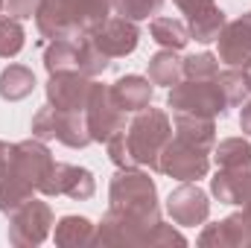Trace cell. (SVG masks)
I'll return each instance as SVG.
<instances>
[{
    "instance_id": "obj_25",
    "label": "cell",
    "mask_w": 251,
    "mask_h": 248,
    "mask_svg": "<svg viewBox=\"0 0 251 248\" xmlns=\"http://www.w3.org/2000/svg\"><path fill=\"white\" fill-rule=\"evenodd\" d=\"M149 32H152V41H158L167 50H184L190 41L187 24L178 18H152Z\"/></svg>"
},
{
    "instance_id": "obj_8",
    "label": "cell",
    "mask_w": 251,
    "mask_h": 248,
    "mask_svg": "<svg viewBox=\"0 0 251 248\" xmlns=\"http://www.w3.org/2000/svg\"><path fill=\"white\" fill-rule=\"evenodd\" d=\"M53 164H56V158L50 155L47 143L38 140V137H29V140L12 143V152H9V161L3 164V170H9L15 178H21L26 187L41 193V187L47 181Z\"/></svg>"
},
{
    "instance_id": "obj_24",
    "label": "cell",
    "mask_w": 251,
    "mask_h": 248,
    "mask_svg": "<svg viewBox=\"0 0 251 248\" xmlns=\"http://www.w3.org/2000/svg\"><path fill=\"white\" fill-rule=\"evenodd\" d=\"M44 67H47V73L79 70V44H76V38H53V41H47Z\"/></svg>"
},
{
    "instance_id": "obj_30",
    "label": "cell",
    "mask_w": 251,
    "mask_h": 248,
    "mask_svg": "<svg viewBox=\"0 0 251 248\" xmlns=\"http://www.w3.org/2000/svg\"><path fill=\"white\" fill-rule=\"evenodd\" d=\"M219 76V56L216 53H193L184 56V79H216Z\"/></svg>"
},
{
    "instance_id": "obj_37",
    "label": "cell",
    "mask_w": 251,
    "mask_h": 248,
    "mask_svg": "<svg viewBox=\"0 0 251 248\" xmlns=\"http://www.w3.org/2000/svg\"><path fill=\"white\" fill-rule=\"evenodd\" d=\"M0 9H3V0H0Z\"/></svg>"
},
{
    "instance_id": "obj_14",
    "label": "cell",
    "mask_w": 251,
    "mask_h": 248,
    "mask_svg": "<svg viewBox=\"0 0 251 248\" xmlns=\"http://www.w3.org/2000/svg\"><path fill=\"white\" fill-rule=\"evenodd\" d=\"M219 62L225 67H249L251 64V12L225 21L222 32L216 35Z\"/></svg>"
},
{
    "instance_id": "obj_3",
    "label": "cell",
    "mask_w": 251,
    "mask_h": 248,
    "mask_svg": "<svg viewBox=\"0 0 251 248\" xmlns=\"http://www.w3.org/2000/svg\"><path fill=\"white\" fill-rule=\"evenodd\" d=\"M108 207L149 225L161 222L158 187L149 178V173H143V167H126L114 173L108 184Z\"/></svg>"
},
{
    "instance_id": "obj_34",
    "label": "cell",
    "mask_w": 251,
    "mask_h": 248,
    "mask_svg": "<svg viewBox=\"0 0 251 248\" xmlns=\"http://www.w3.org/2000/svg\"><path fill=\"white\" fill-rule=\"evenodd\" d=\"M240 207H243V210L251 216V181H249V187H246V193H243V201H240Z\"/></svg>"
},
{
    "instance_id": "obj_15",
    "label": "cell",
    "mask_w": 251,
    "mask_h": 248,
    "mask_svg": "<svg viewBox=\"0 0 251 248\" xmlns=\"http://www.w3.org/2000/svg\"><path fill=\"white\" fill-rule=\"evenodd\" d=\"M184 15H187V29L190 38H196L199 44H210L216 41V35L225 26V12L216 6V0H173Z\"/></svg>"
},
{
    "instance_id": "obj_12",
    "label": "cell",
    "mask_w": 251,
    "mask_h": 248,
    "mask_svg": "<svg viewBox=\"0 0 251 248\" xmlns=\"http://www.w3.org/2000/svg\"><path fill=\"white\" fill-rule=\"evenodd\" d=\"M94 79L79 70H59L47 79V102L59 111H85Z\"/></svg>"
},
{
    "instance_id": "obj_33",
    "label": "cell",
    "mask_w": 251,
    "mask_h": 248,
    "mask_svg": "<svg viewBox=\"0 0 251 248\" xmlns=\"http://www.w3.org/2000/svg\"><path fill=\"white\" fill-rule=\"evenodd\" d=\"M240 128H243V131L251 137V97L243 102V105H240Z\"/></svg>"
},
{
    "instance_id": "obj_27",
    "label": "cell",
    "mask_w": 251,
    "mask_h": 248,
    "mask_svg": "<svg viewBox=\"0 0 251 248\" xmlns=\"http://www.w3.org/2000/svg\"><path fill=\"white\" fill-rule=\"evenodd\" d=\"M76 44H79V73H85V76H102L108 67H111V59L88 38V35H82V38H76Z\"/></svg>"
},
{
    "instance_id": "obj_1",
    "label": "cell",
    "mask_w": 251,
    "mask_h": 248,
    "mask_svg": "<svg viewBox=\"0 0 251 248\" xmlns=\"http://www.w3.org/2000/svg\"><path fill=\"white\" fill-rule=\"evenodd\" d=\"M114 9V0H41L35 24L41 38H82L102 24Z\"/></svg>"
},
{
    "instance_id": "obj_16",
    "label": "cell",
    "mask_w": 251,
    "mask_h": 248,
    "mask_svg": "<svg viewBox=\"0 0 251 248\" xmlns=\"http://www.w3.org/2000/svg\"><path fill=\"white\" fill-rule=\"evenodd\" d=\"M201 248H246L251 246V216L246 210H237L225 216L222 222L204 225V231L196 240Z\"/></svg>"
},
{
    "instance_id": "obj_28",
    "label": "cell",
    "mask_w": 251,
    "mask_h": 248,
    "mask_svg": "<svg viewBox=\"0 0 251 248\" xmlns=\"http://www.w3.org/2000/svg\"><path fill=\"white\" fill-rule=\"evenodd\" d=\"M26 44V32L18 18L0 15V59H15Z\"/></svg>"
},
{
    "instance_id": "obj_23",
    "label": "cell",
    "mask_w": 251,
    "mask_h": 248,
    "mask_svg": "<svg viewBox=\"0 0 251 248\" xmlns=\"http://www.w3.org/2000/svg\"><path fill=\"white\" fill-rule=\"evenodd\" d=\"M35 91V73L26 64H9L0 70V99L21 102Z\"/></svg>"
},
{
    "instance_id": "obj_11",
    "label": "cell",
    "mask_w": 251,
    "mask_h": 248,
    "mask_svg": "<svg viewBox=\"0 0 251 248\" xmlns=\"http://www.w3.org/2000/svg\"><path fill=\"white\" fill-rule=\"evenodd\" d=\"M167 213L178 228L204 225L210 216V198L196 181H181L167 196Z\"/></svg>"
},
{
    "instance_id": "obj_18",
    "label": "cell",
    "mask_w": 251,
    "mask_h": 248,
    "mask_svg": "<svg viewBox=\"0 0 251 248\" xmlns=\"http://www.w3.org/2000/svg\"><path fill=\"white\" fill-rule=\"evenodd\" d=\"M249 181H251V161L240 164V167H216V175L210 178V193L222 204H240Z\"/></svg>"
},
{
    "instance_id": "obj_20",
    "label": "cell",
    "mask_w": 251,
    "mask_h": 248,
    "mask_svg": "<svg viewBox=\"0 0 251 248\" xmlns=\"http://www.w3.org/2000/svg\"><path fill=\"white\" fill-rule=\"evenodd\" d=\"M94 234H97V225L88 216H76V213L62 216L53 225V240H56V246H62V248L94 246Z\"/></svg>"
},
{
    "instance_id": "obj_31",
    "label": "cell",
    "mask_w": 251,
    "mask_h": 248,
    "mask_svg": "<svg viewBox=\"0 0 251 248\" xmlns=\"http://www.w3.org/2000/svg\"><path fill=\"white\" fill-rule=\"evenodd\" d=\"M161 6H164V0H114V12L128 21H137V24L155 18L161 12Z\"/></svg>"
},
{
    "instance_id": "obj_5",
    "label": "cell",
    "mask_w": 251,
    "mask_h": 248,
    "mask_svg": "<svg viewBox=\"0 0 251 248\" xmlns=\"http://www.w3.org/2000/svg\"><path fill=\"white\" fill-rule=\"evenodd\" d=\"M167 108L173 114H196V117H222L231 105L216 79H181L167 94Z\"/></svg>"
},
{
    "instance_id": "obj_13",
    "label": "cell",
    "mask_w": 251,
    "mask_h": 248,
    "mask_svg": "<svg viewBox=\"0 0 251 248\" xmlns=\"http://www.w3.org/2000/svg\"><path fill=\"white\" fill-rule=\"evenodd\" d=\"M44 196H67L73 201H85V198H94L97 193V178L91 170L85 167H76V164H62L56 161L47 181L41 187Z\"/></svg>"
},
{
    "instance_id": "obj_26",
    "label": "cell",
    "mask_w": 251,
    "mask_h": 248,
    "mask_svg": "<svg viewBox=\"0 0 251 248\" xmlns=\"http://www.w3.org/2000/svg\"><path fill=\"white\" fill-rule=\"evenodd\" d=\"M210 161L216 167H240L251 161V140L249 137H225L219 143H213Z\"/></svg>"
},
{
    "instance_id": "obj_6",
    "label": "cell",
    "mask_w": 251,
    "mask_h": 248,
    "mask_svg": "<svg viewBox=\"0 0 251 248\" xmlns=\"http://www.w3.org/2000/svg\"><path fill=\"white\" fill-rule=\"evenodd\" d=\"M158 173H164V175H170L176 181L207 178V173H210V149L173 134L164 143L161 155H158Z\"/></svg>"
},
{
    "instance_id": "obj_7",
    "label": "cell",
    "mask_w": 251,
    "mask_h": 248,
    "mask_svg": "<svg viewBox=\"0 0 251 248\" xmlns=\"http://www.w3.org/2000/svg\"><path fill=\"white\" fill-rule=\"evenodd\" d=\"M56 225V216H53V207L41 198H26L21 207H15L9 213V231H6V240L9 246L15 248H32L41 246L50 231Z\"/></svg>"
},
{
    "instance_id": "obj_17",
    "label": "cell",
    "mask_w": 251,
    "mask_h": 248,
    "mask_svg": "<svg viewBox=\"0 0 251 248\" xmlns=\"http://www.w3.org/2000/svg\"><path fill=\"white\" fill-rule=\"evenodd\" d=\"M108 88H111V99L126 114H137V111L149 108L152 97H155V85L149 82V76H137V73H126Z\"/></svg>"
},
{
    "instance_id": "obj_4",
    "label": "cell",
    "mask_w": 251,
    "mask_h": 248,
    "mask_svg": "<svg viewBox=\"0 0 251 248\" xmlns=\"http://www.w3.org/2000/svg\"><path fill=\"white\" fill-rule=\"evenodd\" d=\"M123 134H126L131 167H149L152 173H158V155H161L164 143L173 137L170 114L149 105V108L134 114V120L123 128Z\"/></svg>"
},
{
    "instance_id": "obj_22",
    "label": "cell",
    "mask_w": 251,
    "mask_h": 248,
    "mask_svg": "<svg viewBox=\"0 0 251 248\" xmlns=\"http://www.w3.org/2000/svg\"><path fill=\"white\" fill-rule=\"evenodd\" d=\"M173 134L193 140L213 152L216 143V120L213 117H196V114H173Z\"/></svg>"
},
{
    "instance_id": "obj_36",
    "label": "cell",
    "mask_w": 251,
    "mask_h": 248,
    "mask_svg": "<svg viewBox=\"0 0 251 248\" xmlns=\"http://www.w3.org/2000/svg\"><path fill=\"white\" fill-rule=\"evenodd\" d=\"M243 70H246V82H249V97H251V64H249V67H243Z\"/></svg>"
},
{
    "instance_id": "obj_10",
    "label": "cell",
    "mask_w": 251,
    "mask_h": 248,
    "mask_svg": "<svg viewBox=\"0 0 251 248\" xmlns=\"http://www.w3.org/2000/svg\"><path fill=\"white\" fill-rule=\"evenodd\" d=\"M88 38L108 56V59H126L140 44V26L137 21H128L123 15H108L102 24H97Z\"/></svg>"
},
{
    "instance_id": "obj_29",
    "label": "cell",
    "mask_w": 251,
    "mask_h": 248,
    "mask_svg": "<svg viewBox=\"0 0 251 248\" xmlns=\"http://www.w3.org/2000/svg\"><path fill=\"white\" fill-rule=\"evenodd\" d=\"M219 85L228 97V105H243L249 99V82H246V70L243 67H225L219 70Z\"/></svg>"
},
{
    "instance_id": "obj_21",
    "label": "cell",
    "mask_w": 251,
    "mask_h": 248,
    "mask_svg": "<svg viewBox=\"0 0 251 248\" xmlns=\"http://www.w3.org/2000/svg\"><path fill=\"white\" fill-rule=\"evenodd\" d=\"M146 76L152 85H161V88H173L176 82L184 79V59L178 56V50H167L161 47L149 64H146Z\"/></svg>"
},
{
    "instance_id": "obj_19",
    "label": "cell",
    "mask_w": 251,
    "mask_h": 248,
    "mask_svg": "<svg viewBox=\"0 0 251 248\" xmlns=\"http://www.w3.org/2000/svg\"><path fill=\"white\" fill-rule=\"evenodd\" d=\"M56 111V125H53V140L64 143L67 149H85L91 146V131H88V120L85 111Z\"/></svg>"
},
{
    "instance_id": "obj_35",
    "label": "cell",
    "mask_w": 251,
    "mask_h": 248,
    "mask_svg": "<svg viewBox=\"0 0 251 248\" xmlns=\"http://www.w3.org/2000/svg\"><path fill=\"white\" fill-rule=\"evenodd\" d=\"M9 152H12V146H9L6 140H0V170H3V164L9 161Z\"/></svg>"
},
{
    "instance_id": "obj_9",
    "label": "cell",
    "mask_w": 251,
    "mask_h": 248,
    "mask_svg": "<svg viewBox=\"0 0 251 248\" xmlns=\"http://www.w3.org/2000/svg\"><path fill=\"white\" fill-rule=\"evenodd\" d=\"M85 120H88V131H91L94 143H105L111 134L126 128V111H120L117 102L111 99L108 85H102V82L91 85L88 105H85Z\"/></svg>"
},
{
    "instance_id": "obj_32",
    "label": "cell",
    "mask_w": 251,
    "mask_h": 248,
    "mask_svg": "<svg viewBox=\"0 0 251 248\" xmlns=\"http://www.w3.org/2000/svg\"><path fill=\"white\" fill-rule=\"evenodd\" d=\"M38 6H41V0H3V9H6V15H12V18H18V21L35 18Z\"/></svg>"
},
{
    "instance_id": "obj_2",
    "label": "cell",
    "mask_w": 251,
    "mask_h": 248,
    "mask_svg": "<svg viewBox=\"0 0 251 248\" xmlns=\"http://www.w3.org/2000/svg\"><path fill=\"white\" fill-rule=\"evenodd\" d=\"M94 246H140V248H164V246H187V237L167 225L164 219L158 225H149V222H140V219H131L120 210H105L102 222L97 225V234H94Z\"/></svg>"
}]
</instances>
